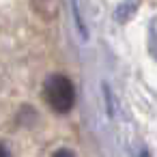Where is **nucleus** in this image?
Wrapping results in <instances>:
<instances>
[{"mask_svg":"<svg viewBox=\"0 0 157 157\" xmlns=\"http://www.w3.org/2000/svg\"><path fill=\"white\" fill-rule=\"evenodd\" d=\"M54 157H75L71 151H67V148H63V151H56L54 153Z\"/></svg>","mask_w":157,"mask_h":157,"instance_id":"2","label":"nucleus"},{"mask_svg":"<svg viewBox=\"0 0 157 157\" xmlns=\"http://www.w3.org/2000/svg\"><path fill=\"white\" fill-rule=\"evenodd\" d=\"M43 95H45V101L48 105L54 110V112H69L75 103V88L71 84V80L67 75H50L45 80V86H43Z\"/></svg>","mask_w":157,"mask_h":157,"instance_id":"1","label":"nucleus"},{"mask_svg":"<svg viewBox=\"0 0 157 157\" xmlns=\"http://www.w3.org/2000/svg\"><path fill=\"white\" fill-rule=\"evenodd\" d=\"M0 157H9V151H7L2 144H0Z\"/></svg>","mask_w":157,"mask_h":157,"instance_id":"3","label":"nucleus"}]
</instances>
